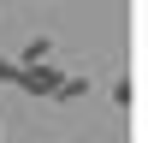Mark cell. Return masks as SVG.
<instances>
[{"mask_svg": "<svg viewBox=\"0 0 148 143\" xmlns=\"http://www.w3.org/2000/svg\"><path fill=\"white\" fill-rule=\"evenodd\" d=\"M12 72H18V66H12V60H0V78H6V83H12Z\"/></svg>", "mask_w": 148, "mask_h": 143, "instance_id": "cell-4", "label": "cell"}, {"mask_svg": "<svg viewBox=\"0 0 148 143\" xmlns=\"http://www.w3.org/2000/svg\"><path fill=\"white\" fill-rule=\"evenodd\" d=\"M36 60H53V42H47V36H36V42L24 48V60H18V66H36Z\"/></svg>", "mask_w": 148, "mask_h": 143, "instance_id": "cell-2", "label": "cell"}, {"mask_svg": "<svg viewBox=\"0 0 148 143\" xmlns=\"http://www.w3.org/2000/svg\"><path fill=\"white\" fill-rule=\"evenodd\" d=\"M59 78H65V72H53L47 60H36V66H18V72H12V83H18V90H30V95H53Z\"/></svg>", "mask_w": 148, "mask_h": 143, "instance_id": "cell-1", "label": "cell"}, {"mask_svg": "<svg viewBox=\"0 0 148 143\" xmlns=\"http://www.w3.org/2000/svg\"><path fill=\"white\" fill-rule=\"evenodd\" d=\"M113 101H119V107H136V78H119V83H113Z\"/></svg>", "mask_w": 148, "mask_h": 143, "instance_id": "cell-3", "label": "cell"}]
</instances>
